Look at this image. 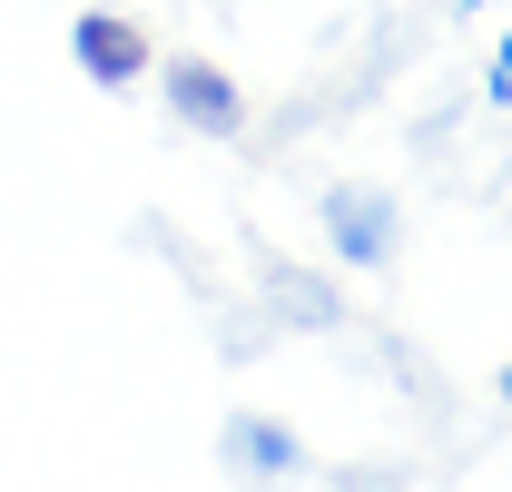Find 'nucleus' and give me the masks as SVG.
Returning a JSON list of instances; mask_svg holds the SVG:
<instances>
[{
	"instance_id": "f257e3e1",
	"label": "nucleus",
	"mask_w": 512,
	"mask_h": 492,
	"mask_svg": "<svg viewBox=\"0 0 512 492\" xmlns=\"http://www.w3.org/2000/svg\"><path fill=\"white\" fill-rule=\"evenodd\" d=\"M316 237L335 266H355V276H384L394 256H404V197L375 178H335L316 197Z\"/></svg>"
},
{
	"instance_id": "f03ea898",
	"label": "nucleus",
	"mask_w": 512,
	"mask_h": 492,
	"mask_svg": "<svg viewBox=\"0 0 512 492\" xmlns=\"http://www.w3.org/2000/svg\"><path fill=\"white\" fill-rule=\"evenodd\" d=\"M158 79V99H168V119L188 128V138H247V89L227 79V60H207V50H168V60L148 69Z\"/></svg>"
},
{
	"instance_id": "7ed1b4c3",
	"label": "nucleus",
	"mask_w": 512,
	"mask_h": 492,
	"mask_svg": "<svg viewBox=\"0 0 512 492\" xmlns=\"http://www.w3.org/2000/svg\"><path fill=\"white\" fill-rule=\"evenodd\" d=\"M217 463H227L237 492H286L306 473V433L286 424V414H266V404H237V414L217 424Z\"/></svg>"
},
{
	"instance_id": "20e7f679",
	"label": "nucleus",
	"mask_w": 512,
	"mask_h": 492,
	"mask_svg": "<svg viewBox=\"0 0 512 492\" xmlns=\"http://www.w3.org/2000/svg\"><path fill=\"white\" fill-rule=\"evenodd\" d=\"M69 60H79L89 89L128 99V89L158 69V50H148V20H128V10H79V20H69Z\"/></svg>"
},
{
	"instance_id": "39448f33",
	"label": "nucleus",
	"mask_w": 512,
	"mask_h": 492,
	"mask_svg": "<svg viewBox=\"0 0 512 492\" xmlns=\"http://www.w3.org/2000/svg\"><path fill=\"white\" fill-rule=\"evenodd\" d=\"M266 306H276V325H306V335H335L345 325L335 276H306V266H266Z\"/></svg>"
},
{
	"instance_id": "423d86ee",
	"label": "nucleus",
	"mask_w": 512,
	"mask_h": 492,
	"mask_svg": "<svg viewBox=\"0 0 512 492\" xmlns=\"http://www.w3.org/2000/svg\"><path fill=\"white\" fill-rule=\"evenodd\" d=\"M483 79H493L483 99H512V30H503V40H493V69H483Z\"/></svg>"
},
{
	"instance_id": "0eeeda50",
	"label": "nucleus",
	"mask_w": 512,
	"mask_h": 492,
	"mask_svg": "<svg viewBox=\"0 0 512 492\" xmlns=\"http://www.w3.org/2000/svg\"><path fill=\"white\" fill-rule=\"evenodd\" d=\"M493 394H503V404H512V365H503V374H493Z\"/></svg>"
}]
</instances>
